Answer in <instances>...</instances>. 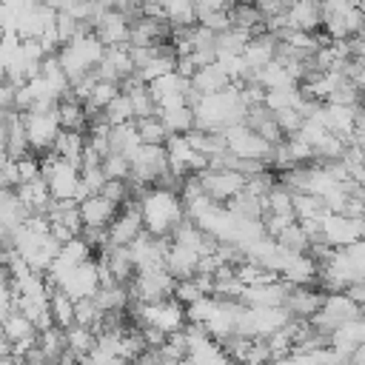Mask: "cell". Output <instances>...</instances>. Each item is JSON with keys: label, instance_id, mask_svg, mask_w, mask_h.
Returning <instances> with one entry per match:
<instances>
[{"label": "cell", "instance_id": "6da1fadb", "mask_svg": "<svg viewBox=\"0 0 365 365\" xmlns=\"http://www.w3.org/2000/svg\"><path fill=\"white\" fill-rule=\"evenodd\" d=\"M137 202H140V214H143V228L151 237H168L171 240L174 228L185 220V205H182L180 194L171 188L154 185Z\"/></svg>", "mask_w": 365, "mask_h": 365}, {"label": "cell", "instance_id": "7a4b0ae2", "mask_svg": "<svg viewBox=\"0 0 365 365\" xmlns=\"http://www.w3.org/2000/svg\"><path fill=\"white\" fill-rule=\"evenodd\" d=\"M103 54H106V46L97 40L94 31H88V34H80V37H74L71 43H66V46L57 51V60H60L63 71L68 74V80L74 83V80L91 74V71L100 66Z\"/></svg>", "mask_w": 365, "mask_h": 365}, {"label": "cell", "instance_id": "3957f363", "mask_svg": "<svg viewBox=\"0 0 365 365\" xmlns=\"http://www.w3.org/2000/svg\"><path fill=\"white\" fill-rule=\"evenodd\" d=\"M43 165V180L48 182V191H51V200H74L77 202V194H80V185H83V174H80V165L57 157V154H46L40 160Z\"/></svg>", "mask_w": 365, "mask_h": 365}, {"label": "cell", "instance_id": "277c9868", "mask_svg": "<svg viewBox=\"0 0 365 365\" xmlns=\"http://www.w3.org/2000/svg\"><path fill=\"white\" fill-rule=\"evenodd\" d=\"M134 317L140 319V325H151L163 334H180L185 325H188V317H185V305H180L174 297L168 299H160V302H137L134 308Z\"/></svg>", "mask_w": 365, "mask_h": 365}, {"label": "cell", "instance_id": "5b68a950", "mask_svg": "<svg viewBox=\"0 0 365 365\" xmlns=\"http://www.w3.org/2000/svg\"><path fill=\"white\" fill-rule=\"evenodd\" d=\"M222 137H225L228 154H234L237 160H257V163L271 165L274 145H271L268 140H262L251 125H245V123L228 125V128L222 131Z\"/></svg>", "mask_w": 365, "mask_h": 365}, {"label": "cell", "instance_id": "8992f818", "mask_svg": "<svg viewBox=\"0 0 365 365\" xmlns=\"http://www.w3.org/2000/svg\"><path fill=\"white\" fill-rule=\"evenodd\" d=\"M359 317H362V308H359L345 291H339V294H325L322 308L317 311V317H311V325L328 336V334L336 331L339 325L354 322V319H359Z\"/></svg>", "mask_w": 365, "mask_h": 365}, {"label": "cell", "instance_id": "52a82bcc", "mask_svg": "<svg viewBox=\"0 0 365 365\" xmlns=\"http://www.w3.org/2000/svg\"><path fill=\"white\" fill-rule=\"evenodd\" d=\"M291 322V314L279 305V308H242L240 317V328L237 334L251 336V339H268L271 334H277L279 328H285Z\"/></svg>", "mask_w": 365, "mask_h": 365}, {"label": "cell", "instance_id": "ba28073f", "mask_svg": "<svg viewBox=\"0 0 365 365\" xmlns=\"http://www.w3.org/2000/svg\"><path fill=\"white\" fill-rule=\"evenodd\" d=\"M168 157H165V145H140L131 154V180L143 182V185H160L168 177Z\"/></svg>", "mask_w": 365, "mask_h": 365}, {"label": "cell", "instance_id": "9c48e42d", "mask_svg": "<svg viewBox=\"0 0 365 365\" xmlns=\"http://www.w3.org/2000/svg\"><path fill=\"white\" fill-rule=\"evenodd\" d=\"M23 125H26V137H29V145L34 154H48L54 148L57 134L63 131L60 120H57V108L54 111H26Z\"/></svg>", "mask_w": 365, "mask_h": 365}, {"label": "cell", "instance_id": "30bf717a", "mask_svg": "<svg viewBox=\"0 0 365 365\" xmlns=\"http://www.w3.org/2000/svg\"><path fill=\"white\" fill-rule=\"evenodd\" d=\"M174 288H177V279L168 271H143V274H134V279L128 282L131 302H160L174 297Z\"/></svg>", "mask_w": 365, "mask_h": 365}, {"label": "cell", "instance_id": "8fae6325", "mask_svg": "<svg viewBox=\"0 0 365 365\" xmlns=\"http://www.w3.org/2000/svg\"><path fill=\"white\" fill-rule=\"evenodd\" d=\"M359 240H365V217L328 214L322 220V242H328L331 248H348Z\"/></svg>", "mask_w": 365, "mask_h": 365}, {"label": "cell", "instance_id": "7c38bea8", "mask_svg": "<svg viewBox=\"0 0 365 365\" xmlns=\"http://www.w3.org/2000/svg\"><path fill=\"white\" fill-rule=\"evenodd\" d=\"M200 182H202V191L222 205L245 191V177L237 168H205L200 174Z\"/></svg>", "mask_w": 365, "mask_h": 365}, {"label": "cell", "instance_id": "4fadbf2b", "mask_svg": "<svg viewBox=\"0 0 365 365\" xmlns=\"http://www.w3.org/2000/svg\"><path fill=\"white\" fill-rule=\"evenodd\" d=\"M108 231V248H128L145 228H143V214H140V202L137 200H128L117 217L111 220V225L106 228Z\"/></svg>", "mask_w": 365, "mask_h": 365}, {"label": "cell", "instance_id": "5bb4252c", "mask_svg": "<svg viewBox=\"0 0 365 365\" xmlns=\"http://www.w3.org/2000/svg\"><path fill=\"white\" fill-rule=\"evenodd\" d=\"M94 34H97V40L106 46V48H111V46H125L128 43V34H131V17H125L123 11H117V9H108V11H103L97 20H94V29H91Z\"/></svg>", "mask_w": 365, "mask_h": 365}, {"label": "cell", "instance_id": "9a60e30c", "mask_svg": "<svg viewBox=\"0 0 365 365\" xmlns=\"http://www.w3.org/2000/svg\"><path fill=\"white\" fill-rule=\"evenodd\" d=\"M291 288L294 285L285 282L282 277L274 279V282H265V285H245L240 302L248 305V308H279V305H285Z\"/></svg>", "mask_w": 365, "mask_h": 365}, {"label": "cell", "instance_id": "2e32d148", "mask_svg": "<svg viewBox=\"0 0 365 365\" xmlns=\"http://www.w3.org/2000/svg\"><path fill=\"white\" fill-rule=\"evenodd\" d=\"M97 288H100V274H97V262H94V259L77 265V268L60 282V291L68 294L74 302H77V299H88V297H94Z\"/></svg>", "mask_w": 365, "mask_h": 365}, {"label": "cell", "instance_id": "e0dca14e", "mask_svg": "<svg viewBox=\"0 0 365 365\" xmlns=\"http://www.w3.org/2000/svg\"><path fill=\"white\" fill-rule=\"evenodd\" d=\"M322 299H325V291L314 285H294L282 308L291 314V319H311L322 308Z\"/></svg>", "mask_w": 365, "mask_h": 365}, {"label": "cell", "instance_id": "ac0fdd59", "mask_svg": "<svg viewBox=\"0 0 365 365\" xmlns=\"http://www.w3.org/2000/svg\"><path fill=\"white\" fill-rule=\"evenodd\" d=\"M120 208H123V205L111 202V200L103 197V194H91V197H86V200L80 202L83 228H108Z\"/></svg>", "mask_w": 365, "mask_h": 365}, {"label": "cell", "instance_id": "d6986e66", "mask_svg": "<svg viewBox=\"0 0 365 365\" xmlns=\"http://www.w3.org/2000/svg\"><path fill=\"white\" fill-rule=\"evenodd\" d=\"M285 14H288V29H294V31H308V34H314V31L322 26L319 0H294Z\"/></svg>", "mask_w": 365, "mask_h": 365}, {"label": "cell", "instance_id": "ffe728a7", "mask_svg": "<svg viewBox=\"0 0 365 365\" xmlns=\"http://www.w3.org/2000/svg\"><path fill=\"white\" fill-rule=\"evenodd\" d=\"M231 86H234V83H231L228 71H225L220 63H211V66H205V68H197V74L191 77V91H194L197 97H208V94L225 91V88H231Z\"/></svg>", "mask_w": 365, "mask_h": 365}, {"label": "cell", "instance_id": "44dd1931", "mask_svg": "<svg viewBox=\"0 0 365 365\" xmlns=\"http://www.w3.org/2000/svg\"><path fill=\"white\" fill-rule=\"evenodd\" d=\"M14 191H17L23 208H26L29 214H48V208H51V202H54V200H51V191H48V182H46L43 177L29 180V182H20Z\"/></svg>", "mask_w": 365, "mask_h": 365}, {"label": "cell", "instance_id": "7402d4cb", "mask_svg": "<svg viewBox=\"0 0 365 365\" xmlns=\"http://www.w3.org/2000/svg\"><path fill=\"white\" fill-rule=\"evenodd\" d=\"M197 268H200V254L185 248V245H177L171 242L168 245V254H165V271L174 277V279H191L197 277Z\"/></svg>", "mask_w": 365, "mask_h": 365}, {"label": "cell", "instance_id": "603a6c76", "mask_svg": "<svg viewBox=\"0 0 365 365\" xmlns=\"http://www.w3.org/2000/svg\"><path fill=\"white\" fill-rule=\"evenodd\" d=\"M242 57H245L248 68L257 74L259 68H265L268 63H274V60H277V37H274V34H268V31L254 34V37H251V43L245 46Z\"/></svg>", "mask_w": 365, "mask_h": 365}, {"label": "cell", "instance_id": "cb8c5ba5", "mask_svg": "<svg viewBox=\"0 0 365 365\" xmlns=\"http://www.w3.org/2000/svg\"><path fill=\"white\" fill-rule=\"evenodd\" d=\"M279 277L291 285H314L319 279V265L311 254H291Z\"/></svg>", "mask_w": 365, "mask_h": 365}, {"label": "cell", "instance_id": "d4e9b609", "mask_svg": "<svg viewBox=\"0 0 365 365\" xmlns=\"http://www.w3.org/2000/svg\"><path fill=\"white\" fill-rule=\"evenodd\" d=\"M57 120H60V128L63 131H83L88 125V111H86V103H80L74 94L63 97L57 103Z\"/></svg>", "mask_w": 365, "mask_h": 365}, {"label": "cell", "instance_id": "484cf974", "mask_svg": "<svg viewBox=\"0 0 365 365\" xmlns=\"http://www.w3.org/2000/svg\"><path fill=\"white\" fill-rule=\"evenodd\" d=\"M91 299L97 302V308L103 314H108V311H125V305L131 302V294H128V285L108 282V285H100Z\"/></svg>", "mask_w": 365, "mask_h": 365}, {"label": "cell", "instance_id": "4316f807", "mask_svg": "<svg viewBox=\"0 0 365 365\" xmlns=\"http://www.w3.org/2000/svg\"><path fill=\"white\" fill-rule=\"evenodd\" d=\"M83 151H86L83 131H60L57 140H54V148H51V154H57V157H63V160H68L74 165L83 163Z\"/></svg>", "mask_w": 365, "mask_h": 365}, {"label": "cell", "instance_id": "83f0119b", "mask_svg": "<svg viewBox=\"0 0 365 365\" xmlns=\"http://www.w3.org/2000/svg\"><path fill=\"white\" fill-rule=\"evenodd\" d=\"M108 140H111V151H117V154H123V157H128V160H131V154L143 145V140H140V134H137V123L111 125Z\"/></svg>", "mask_w": 365, "mask_h": 365}, {"label": "cell", "instance_id": "f1b7e54d", "mask_svg": "<svg viewBox=\"0 0 365 365\" xmlns=\"http://www.w3.org/2000/svg\"><path fill=\"white\" fill-rule=\"evenodd\" d=\"M254 83H259L265 91H277V88L297 86V80L291 77V71H288L279 60H274V63H268L265 68H259V71L254 74Z\"/></svg>", "mask_w": 365, "mask_h": 365}, {"label": "cell", "instance_id": "f546056e", "mask_svg": "<svg viewBox=\"0 0 365 365\" xmlns=\"http://www.w3.org/2000/svg\"><path fill=\"white\" fill-rule=\"evenodd\" d=\"M37 348L43 351V356L51 362V365H57L60 362V356L66 354V331L63 328H57V325H51V328H46V331H40L37 334Z\"/></svg>", "mask_w": 365, "mask_h": 365}, {"label": "cell", "instance_id": "4dcf8cb0", "mask_svg": "<svg viewBox=\"0 0 365 365\" xmlns=\"http://www.w3.org/2000/svg\"><path fill=\"white\" fill-rule=\"evenodd\" d=\"M163 125L168 128V134H188L194 128V108L191 106H177V108H165L157 111Z\"/></svg>", "mask_w": 365, "mask_h": 365}, {"label": "cell", "instance_id": "1f68e13d", "mask_svg": "<svg viewBox=\"0 0 365 365\" xmlns=\"http://www.w3.org/2000/svg\"><path fill=\"white\" fill-rule=\"evenodd\" d=\"M294 214H297V222H308V220L322 222L328 217V208L314 194H294Z\"/></svg>", "mask_w": 365, "mask_h": 365}, {"label": "cell", "instance_id": "d6a6232c", "mask_svg": "<svg viewBox=\"0 0 365 365\" xmlns=\"http://www.w3.org/2000/svg\"><path fill=\"white\" fill-rule=\"evenodd\" d=\"M48 308H51V319H54L57 328L66 331V328L74 325V299H71L68 294H63L60 288L51 291V297H48Z\"/></svg>", "mask_w": 365, "mask_h": 365}, {"label": "cell", "instance_id": "836d02e7", "mask_svg": "<svg viewBox=\"0 0 365 365\" xmlns=\"http://www.w3.org/2000/svg\"><path fill=\"white\" fill-rule=\"evenodd\" d=\"M137 123V134L143 140V145H165V140L171 137L168 128L163 125L160 114H151V117H143V120H134Z\"/></svg>", "mask_w": 365, "mask_h": 365}, {"label": "cell", "instance_id": "e575fe53", "mask_svg": "<svg viewBox=\"0 0 365 365\" xmlns=\"http://www.w3.org/2000/svg\"><path fill=\"white\" fill-rule=\"evenodd\" d=\"M305 100L299 86H288V88H277V91H265V106L271 111H285V108H299Z\"/></svg>", "mask_w": 365, "mask_h": 365}, {"label": "cell", "instance_id": "d590c367", "mask_svg": "<svg viewBox=\"0 0 365 365\" xmlns=\"http://www.w3.org/2000/svg\"><path fill=\"white\" fill-rule=\"evenodd\" d=\"M66 345L71 354H77L80 359L88 356V351L97 345V334L91 328H83V325H71L66 328Z\"/></svg>", "mask_w": 365, "mask_h": 365}, {"label": "cell", "instance_id": "8d00e7d4", "mask_svg": "<svg viewBox=\"0 0 365 365\" xmlns=\"http://www.w3.org/2000/svg\"><path fill=\"white\" fill-rule=\"evenodd\" d=\"M277 242H279L285 251H291V254H308V251H311V237L305 234V228H302L299 222L288 225V228L277 237Z\"/></svg>", "mask_w": 365, "mask_h": 365}, {"label": "cell", "instance_id": "74e56055", "mask_svg": "<svg viewBox=\"0 0 365 365\" xmlns=\"http://www.w3.org/2000/svg\"><path fill=\"white\" fill-rule=\"evenodd\" d=\"M103 117L111 123V125H123V123H134V108H131V100H128V94L125 91H120L111 103H108V108L103 111Z\"/></svg>", "mask_w": 365, "mask_h": 365}, {"label": "cell", "instance_id": "f35d334b", "mask_svg": "<svg viewBox=\"0 0 365 365\" xmlns=\"http://www.w3.org/2000/svg\"><path fill=\"white\" fill-rule=\"evenodd\" d=\"M100 168H103L106 180H131V160L123 157V154H117V151H111L108 157H103Z\"/></svg>", "mask_w": 365, "mask_h": 365}, {"label": "cell", "instance_id": "ab89813d", "mask_svg": "<svg viewBox=\"0 0 365 365\" xmlns=\"http://www.w3.org/2000/svg\"><path fill=\"white\" fill-rule=\"evenodd\" d=\"M103 319V311L97 308V302L88 297V299H77L74 302V325H83V328H97Z\"/></svg>", "mask_w": 365, "mask_h": 365}, {"label": "cell", "instance_id": "60d3db41", "mask_svg": "<svg viewBox=\"0 0 365 365\" xmlns=\"http://www.w3.org/2000/svg\"><path fill=\"white\" fill-rule=\"evenodd\" d=\"M274 185H277V180H274V174H271L268 168H265V171H257V174H251V177H245V191L254 194V197H259V200H265Z\"/></svg>", "mask_w": 365, "mask_h": 365}, {"label": "cell", "instance_id": "b9f144b4", "mask_svg": "<svg viewBox=\"0 0 365 365\" xmlns=\"http://www.w3.org/2000/svg\"><path fill=\"white\" fill-rule=\"evenodd\" d=\"M274 120H277V125H279V131L285 134V137H294L299 128H302V123H305V117L299 114V108H285V111H274Z\"/></svg>", "mask_w": 365, "mask_h": 365}, {"label": "cell", "instance_id": "7bdbcfd3", "mask_svg": "<svg viewBox=\"0 0 365 365\" xmlns=\"http://www.w3.org/2000/svg\"><path fill=\"white\" fill-rule=\"evenodd\" d=\"M200 26H205L208 31H214V34H222V31H228L234 23H231V11H214V14H205V17H200Z\"/></svg>", "mask_w": 365, "mask_h": 365}, {"label": "cell", "instance_id": "ee69618b", "mask_svg": "<svg viewBox=\"0 0 365 365\" xmlns=\"http://www.w3.org/2000/svg\"><path fill=\"white\" fill-rule=\"evenodd\" d=\"M140 334H143L145 348H151V351H160L165 345V339H168V334H163V331H157L151 325H140Z\"/></svg>", "mask_w": 365, "mask_h": 365}, {"label": "cell", "instance_id": "f6af8a7d", "mask_svg": "<svg viewBox=\"0 0 365 365\" xmlns=\"http://www.w3.org/2000/svg\"><path fill=\"white\" fill-rule=\"evenodd\" d=\"M345 294L359 305V308H365V279H356V282H351L348 288H345Z\"/></svg>", "mask_w": 365, "mask_h": 365}, {"label": "cell", "instance_id": "bcb514c9", "mask_svg": "<svg viewBox=\"0 0 365 365\" xmlns=\"http://www.w3.org/2000/svg\"><path fill=\"white\" fill-rule=\"evenodd\" d=\"M348 359H351V365H365V342H362V345H359Z\"/></svg>", "mask_w": 365, "mask_h": 365}, {"label": "cell", "instance_id": "7dc6e473", "mask_svg": "<svg viewBox=\"0 0 365 365\" xmlns=\"http://www.w3.org/2000/svg\"><path fill=\"white\" fill-rule=\"evenodd\" d=\"M9 354H11V342H9V339L3 336V331H0V359L9 356Z\"/></svg>", "mask_w": 365, "mask_h": 365}, {"label": "cell", "instance_id": "c3c4849f", "mask_svg": "<svg viewBox=\"0 0 365 365\" xmlns=\"http://www.w3.org/2000/svg\"><path fill=\"white\" fill-rule=\"evenodd\" d=\"M356 328H359V342H365V308H362V317L356 319Z\"/></svg>", "mask_w": 365, "mask_h": 365}, {"label": "cell", "instance_id": "681fc988", "mask_svg": "<svg viewBox=\"0 0 365 365\" xmlns=\"http://www.w3.org/2000/svg\"><path fill=\"white\" fill-rule=\"evenodd\" d=\"M0 365H23V362H20L17 356H11V354H9V356H3V359H0Z\"/></svg>", "mask_w": 365, "mask_h": 365}]
</instances>
